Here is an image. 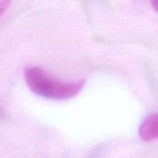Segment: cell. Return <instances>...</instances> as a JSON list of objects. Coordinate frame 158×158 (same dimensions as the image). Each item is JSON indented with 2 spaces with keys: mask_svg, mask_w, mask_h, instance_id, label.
Masks as SVG:
<instances>
[{
  "mask_svg": "<svg viewBox=\"0 0 158 158\" xmlns=\"http://www.w3.org/2000/svg\"><path fill=\"white\" fill-rule=\"evenodd\" d=\"M24 79L29 89L37 95L53 100H67L76 96L84 87L85 81H61L50 77L44 69L37 66H28L24 69Z\"/></svg>",
  "mask_w": 158,
  "mask_h": 158,
  "instance_id": "1",
  "label": "cell"
},
{
  "mask_svg": "<svg viewBox=\"0 0 158 158\" xmlns=\"http://www.w3.org/2000/svg\"><path fill=\"white\" fill-rule=\"evenodd\" d=\"M139 135L145 142L158 139V115H151L142 122L139 128Z\"/></svg>",
  "mask_w": 158,
  "mask_h": 158,
  "instance_id": "2",
  "label": "cell"
},
{
  "mask_svg": "<svg viewBox=\"0 0 158 158\" xmlns=\"http://www.w3.org/2000/svg\"><path fill=\"white\" fill-rule=\"evenodd\" d=\"M12 0H0V17L6 11L11 5Z\"/></svg>",
  "mask_w": 158,
  "mask_h": 158,
  "instance_id": "3",
  "label": "cell"
},
{
  "mask_svg": "<svg viewBox=\"0 0 158 158\" xmlns=\"http://www.w3.org/2000/svg\"><path fill=\"white\" fill-rule=\"evenodd\" d=\"M151 5L154 7V9L158 12V0H151Z\"/></svg>",
  "mask_w": 158,
  "mask_h": 158,
  "instance_id": "4",
  "label": "cell"
}]
</instances>
